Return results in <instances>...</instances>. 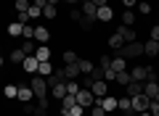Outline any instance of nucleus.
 Wrapping results in <instances>:
<instances>
[{
  "label": "nucleus",
  "mask_w": 159,
  "mask_h": 116,
  "mask_svg": "<svg viewBox=\"0 0 159 116\" xmlns=\"http://www.w3.org/2000/svg\"><path fill=\"white\" fill-rule=\"evenodd\" d=\"M29 87H32V92H34V100L48 98V82H45V77L32 74V79H29Z\"/></svg>",
  "instance_id": "nucleus-1"
},
{
  "label": "nucleus",
  "mask_w": 159,
  "mask_h": 116,
  "mask_svg": "<svg viewBox=\"0 0 159 116\" xmlns=\"http://www.w3.org/2000/svg\"><path fill=\"white\" fill-rule=\"evenodd\" d=\"M117 55H122V58H135V55H143V42H125L122 48H119V53Z\"/></svg>",
  "instance_id": "nucleus-2"
},
{
  "label": "nucleus",
  "mask_w": 159,
  "mask_h": 116,
  "mask_svg": "<svg viewBox=\"0 0 159 116\" xmlns=\"http://www.w3.org/2000/svg\"><path fill=\"white\" fill-rule=\"evenodd\" d=\"M148 105H151V98H146V95H135V98H130L133 114H143V111H148Z\"/></svg>",
  "instance_id": "nucleus-3"
},
{
  "label": "nucleus",
  "mask_w": 159,
  "mask_h": 116,
  "mask_svg": "<svg viewBox=\"0 0 159 116\" xmlns=\"http://www.w3.org/2000/svg\"><path fill=\"white\" fill-rule=\"evenodd\" d=\"M77 103L82 105V108H93V105H96V95H93L88 87H80V92H77Z\"/></svg>",
  "instance_id": "nucleus-4"
},
{
  "label": "nucleus",
  "mask_w": 159,
  "mask_h": 116,
  "mask_svg": "<svg viewBox=\"0 0 159 116\" xmlns=\"http://www.w3.org/2000/svg\"><path fill=\"white\" fill-rule=\"evenodd\" d=\"M96 105H101L106 114H111V111H117V98H111V95H103V98H96Z\"/></svg>",
  "instance_id": "nucleus-5"
},
{
  "label": "nucleus",
  "mask_w": 159,
  "mask_h": 116,
  "mask_svg": "<svg viewBox=\"0 0 159 116\" xmlns=\"http://www.w3.org/2000/svg\"><path fill=\"white\" fill-rule=\"evenodd\" d=\"M16 100H21V103H29V100H34V92H32V87H29L27 82L19 84V95H16Z\"/></svg>",
  "instance_id": "nucleus-6"
},
{
  "label": "nucleus",
  "mask_w": 159,
  "mask_h": 116,
  "mask_svg": "<svg viewBox=\"0 0 159 116\" xmlns=\"http://www.w3.org/2000/svg\"><path fill=\"white\" fill-rule=\"evenodd\" d=\"M90 92L96 95V98H103V95H109V87H106V82H103V79H93Z\"/></svg>",
  "instance_id": "nucleus-7"
},
{
  "label": "nucleus",
  "mask_w": 159,
  "mask_h": 116,
  "mask_svg": "<svg viewBox=\"0 0 159 116\" xmlns=\"http://www.w3.org/2000/svg\"><path fill=\"white\" fill-rule=\"evenodd\" d=\"M117 34H119V37H122V40H125V42H135V40H138L135 29H133V27H122V24H119Z\"/></svg>",
  "instance_id": "nucleus-8"
},
{
  "label": "nucleus",
  "mask_w": 159,
  "mask_h": 116,
  "mask_svg": "<svg viewBox=\"0 0 159 116\" xmlns=\"http://www.w3.org/2000/svg\"><path fill=\"white\" fill-rule=\"evenodd\" d=\"M111 19H114V11H111V6H101V8H98V13H96V21L106 24V21H111Z\"/></svg>",
  "instance_id": "nucleus-9"
},
{
  "label": "nucleus",
  "mask_w": 159,
  "mask_h": 116,
  "mask_svg": "<svg viewBox=\"0 0 159 116\" xmlns=\"http://www.w3.org/2000/svg\"><path fill=\"white\" fill-rule=\"evenodd\" d=\"M48 40H51V32H48V27H34V42L48 45Z\"/></svg>",
  "instance_id": "nucleus-10"
},
{
  "label": "nucleus",
  "mask_w": 159,
  "mask_h": 116,
  "mask_svg": "<svg viewBox=\"0 0 159 116\" xmlns=\"http://www.w3.org/2000/svg\"><path fill=\"white\" fill-rule=\"evenodd\" d=\"M37 66H40V61L34 58V55H27V58H24V63H21V69H24L27 74H37Z\"/></svg>",
  "instance_id": "nucleus-11"
},
{
  "label": "nucleus",
  "mask_w": 159,
  "mask_h": 116,
  "mask_svg": "<svg viewBox=\"0 0 159 116\" xmlns=\"http://www.w3.org/2000/svg\"><path fill=\"white\" fill-rule=\"evenodd\" d=\"M125 95L127 98H135V95H143V82H130L125 87Z\"/></svg>",
  "instance_id": "nucleus-12"
},
{
  "label": "nucleus",
  "mask_w": 159,
  "mask_h": 116,
  "mask_svg": "<svg viewBox=\"0 0 159 116\" xmlns=\"http://www.w3.org/2000/svg\"><path fill=\"white\" fill-rule=\"evenodd\" d=\"M111 71H127V58H122V55H114L111 58Z\"/></svg>",
  "instance_id": "nucleus-13"
},
{
  "label": "nucleus",
  "mask_w": 159,
  "mask_h": 116,
  "mask_svg": "<svg viewBox=\"0 0 159 116\" xmlns=\"http://www.w3.org/2000/svg\"><path fill=\"white\" fill-rule=\"evenodd\" d=\"M82 13H85V16H90V19H96V13H98V6L96 3H93V0H82Z\"/></svg>",
  "instance_id": "nucleus-14"
},
{
  "label": "nucleus",
  "mask_w": 159,
  "mask_h": 116,
  "mask_svg": "<svg viewBox=\"0 0 159 116\" xmlns=\"http://www.w3.org/2000/svg\"><path fill=\"white\" fill-rule=\"evenodd\" d=\"M48 92H51L56 100H61L64 95H66V82H58V84H53V87H48Z\"/></svg>",
  "instance_id": "nucleus-15"
},
{
  "label": "nucleus",
  "mask_w": 159,
  "mask_h": 116,
  "mask_svg": "<svg viewBox=\"0 0 159 116\" xmlns=\"http://www.w3.org/2000/svg\"><path fill=\"white\" fill-rule=\"evenodd\" d=\"M157 92H159V82H143V95L146 98H157Z\"/></svg>",
  "instance_id": "nucleus-16"
},
{
  "label": "nucleus",
  "mask_w": 159,
  "mask_h": 116,
  "mask_svg": "<svg viewBox=\"0 0 159 116\" xmlns=\"http://www.w3.org/2000/svg\"><path fill=\"white\" fill-rule=\"evenodd\" d=\"M135 11H133V8H125V11H122V27H133V24H135Z\"/></svg>",
  "instance_id": "nucleus-17"
},
{
  "label": "nucleus",
  "mask_w": 159,
  "mask_h": 116,
  "mask_svg": "<svg viewBox=\"0 0 159 116\" xmlns=\"http://www.w3.org/2000/svg\"><path fill=\"white\" fill-rule=\"evenodd\" d=\"M130 77H133V82H146V66H133Z\"/></svg>",
  "instance_id": "nucleus-18"
},
{
  "label": "nucleus",
  "mask_w": 159,
  "mask_h": 116,
  "mask_svg": "<svg viewBox=\"0 0 159 116\" xmlns=\"http://www.w3.org/2000/svg\"><path fill=\"white\" fill-rule=\"evenodd\" d=\"M143 53L146 55H159V42L157 40H146L143 42Z\"/></svg>",
  "instance_id": "nucleus-19"
},
{
  "label": "nucleus",
  "mask_w": 159,
  "mask_h": 116,
  "mask_svg": "<svg viewBox=\"0 0 159 116\" xmlns=\"http://www.w3.org/2000/svg\"><path fill=\"white\" fill-rule=\"evenodd\" d=\"M53 71H56V69H53L51 61H40V66H37V74H40V77H51Z\"/></svg>",
  "instance_id": "nucleus-20"
},
{
  "label": "nucleus",
  "mask_w": 159,
  "mask_h": 116,
  "mask_svg": "<svg viewBox=\"0 0 159 116\" xmlns=\"http://www.w3.org/2000/svg\"><path fill=\"white\" fill-rule=\"evenodd\" d=\"M34 58H37V61H51V48H48V45H40V48L34 50Z\"/></svg>",
  "instance_id": "nucleus-21"
},
{
  "label": "nucleus",
  "mask_w": 159,
  "mask_h": 116,
  "mask_svg": "<svg viewBox=\"0 0 159 116\" xmlns=\"http://www.w3.org/2000/svg\"><path fill=\"white\" fill-rule=\"evenodd\" d=\"M64 71H66V79H77V77H80V61H77V63H66Z\"/></svg>",
  "instance_id": "nucleus-22"
},
{
  "label": "nucleus",
  "mask_w": 159,
  "mask_h": 116,
  "mask_svg": "<svg viewBox=\"0 0 159 116\" xmlns=\"http://www.w3.org/2000/svg\"><path fill=\"white\" fill-rule=\"evenodd\" d=\"M21 32H24V24H19V21L8 24V34H11V37H21Z\"/></svg>",
  "instance_id": "nucleus-23"
},
{
  "label": "nucleus",
  "mask_w": 159,
  "mask_h": 116,
  "mask_svg": "<svg viewBox=\"0 0 159 116\" xmlns=\"http://www.w3.org/2000/svg\"><path fill=\"white\" fill-rule=\"evenodd\" d=\"M74 103H77V95H69V92H66V95L61 98V111H69Z\"/></svg>",
  "instance_id": "nucleus-24"
},
{
  "label": "nucleus",
  "mask_w": 159,
  "mask_h": 116,
  "mask_svg": "<svg viewBox=\"0 0 159 116\" xmlns=\"http://www.w3.org/2000/svg\"><path fill=\"white\" fill-rule=\"evenodd\" d=\"M93 61H88V58H80V74H93Z\"/></svg>",
  "instance_id": "nucleus-25"
},
{
  "label": "nucleus",
  "mask_w": 159,
  "mask_h": 116,
  "mask_svg": "<svg viewBox=\"0 0 159 116\" xmlns=\"http://www.w3.org/2000/svg\"><path fill=\"white\" fill-rule=\"evenodd\" d=\"M114 82H117V84H122V87H127V84L133 82V77H130V71H119Z\"/></svg>",
  "instance_id": "nucleus-26"
},
{
  "label": "nucleus",
  "mask_w": 159,
  "mask_h": 116,
  "mask_svg": "<svg viewBox=\"0 0 159 116\" xmlns=\"http://www.w3.org/2000/svg\"><path fill=\"white\" fill-rule=\"evenodd\" d=\"M27 16H29V21H37V19L43 16V8H37V6L32 3V6H29V11H27Z\"/></svg>",
  "instance_id": "nucleus-27"
},
{
  "label": "nucleus",
  "mask_w": 159,
  "mask_h": 116,
  "mask_svg": "<svg viewBox=\"0 0 159 116\" xmlns=\"http://www.w3.org/2000/svg\"><path fill=\"white\" fill-rule=\"evenodd\" d=\"M122 45H125V40L119 37V34H111V37H109V48H111V50H119Z\"/></svg>",
  "instance_id": "nucleus-28"
},
{
  "label": "nucleus",
  "mask_w": 159,
  "mask_h": 116,
  "mask_svg": "<svg viewBox=\"0 0 159 116\" xmlns=\"http://www.w3.org/2000/svg\"><path fill=\"white\" fill-rule=\"evenodd\" d=\"M3 95H6L8 100H13L19 95V84H6V90H3Z\"/></svg>",
  "instance_id": "nucleus-29"
},
{
  "label": "nucleus",
  "mask_w": 159,
  "mask_h": 116,
  "mask_svg": "<svg viewBox=\"0 0 159 116\" xmlns=\"http://www.w3.org/2000/svg\"><path fill=\"white\" fill-rule=\"evenodd\" d=\"M21 50H24L27 55H34V50H37V48H34V40H24V42H21Z\"/></svg>",
  "instance_id": "nucleus-30"
},
{
  "label": "nucleus",
  "mask_w": 159,
  "mask_h": 116,
  "mask_svg": "<svg viewBox=\"0 0 159 116\" xmlns=\"http://www.w3.org/2000/svg\"><path fill=\"white\" fill-rule=\"evenodd\" d=\"M29 6H32V0H16V13H27Z\"/></svg>",
  "instance_id": "nucleus-31"
},
{
  "label": "nucleus",
  "mask_w": 159,
  "mask_h": 116,
  "mask_svg": "<svg viewBox=\"0 0 159 116\" xmlns=\"http://www.w3.org/2000/svg\"><path fill=\"white\" fill-rule=\"evenodd\" d=\"M61 61H64V63H77L80 58H77V53H74V50H66V53L61 55Z\"/></svg>",
  "instance_id": "nucleus-32"
},
{
  "label": "nucleus",
  "mask_w": 159,
  "mask_h": 116,
  "mask_svg": "<svg viewBox=\"0 0 159 116\" xmlns=\"http://www.w3.org/2000/svg\"><path fill=\"white\" fill-rule=\"evenodd\" d=\"M24 58H27V53H24L21 48H19V50H13V53H11V61H13V63H24Z\"/></svg>",
  "instance_id": "nucleus-33"
},
{
  "label": "nucleus",
  "mask_w": 159,
  "mask_h": 116,
  "mask_svg": "<svg viewBox=\"0 0 159 116\" xmlns=\"http://www.w3.org/2000/svg\"><path fill=\"white\" fill-rule=\"evenodd\" d=\"M56 13H58V8H56V6H51V3L43 8V16H45V19H56Z\"/></svg>",
  "instance_id": "nucleus-34"
},
{
  "label": "nucleus",
  "mask_w": 159,
  "mask_h": 116,
  "mask_svg": "<svg viewBox=\"0 0 159 116\" xmlns=\"http://www.w3.org/2000/svg\"><path fill=\"white\" fill-rule=\"evenodd\" d=\"M21 37H24V40H34V27H32V24H24Z\"/></svg>",
  "instance_id": "nucleus-35"
},
{
  "label": "nucleus",
  "mask_w": 159,
  "mask_h": 116,
  "mask_svg": "<svg viewBox=\"0 0 159 116\" xmlns=\"http://www.w3.org/2000/svg\"><path fill=\"white\" fill-rule=\"evenodd\" d=\"M138 11H141V16H148V13H151V3H138Z\"/></svg>",
  "instance_id": "nucleus-36"
},
{
  "label": "nucleus",
  "mask_w": 159,
  "mask_h": 116,
  "mask_svg": "<svg viewBox=\"0 0 159 116\" xmlns=\"http://www.w3.org/2000/svg\"><path fill=\"white\" fill-rule=\"evenodd\" d=\"M69 114H72V116H85V108H82L80 103H74L72 108H69Z\"/></svg>",
  "instance_id": "nucleus-37"
},
{
  "label": "nucleus",
  "mask_w": 159,
  "mask_h": 116,
  "mask_svg": "<svg viewBox=\"0 0 159 116\" xmlns=\"http://www.w3.org/2000/svg\"><path fill=\"white\" fill-rule=\"evenodd\" d=\"M117 79V71H111V69H103V82H114Z\"/></svg>",
  "instance_id": "nucleus-38"
},
{
  "label": "nucleus",
  "mask_w": 159,
  "mask_h": 116,
  "mask_svg": "<svg viewBox=\"0 0 159 116\" xmlns=\"http://www.w3.org/2000/svg\"><path fill=\"white\" fill-rule=\"evenodd\" d=\"M69 16H72V21H80L85 13H82V8H72V13H69Z\"/></svg>",
  "instance_id": "nucleus-39"
},
{
  "label": "nucleus",
  "mask_w": 159,
  "mask_h": 116,
  "mask_svg": "<svg viewBox=\"0 0 159 116\" xmlns=\"http://www.w3.org/2000/svg\"><path fill=\"white\" fill-rule=\"evenodd\" d=\"M98 69H111V58H109V55H101V63H98Z\"/></svg>",
  "instance_id": "nucleus-40"
},
{
  "label": "nucleus",
  "mask_w": 159,
  "mask_h": 116,
  "mask_svg": "<svg viewBox=\"0 0 159 116\" xmlns=\"http://www.w3.org/2000/svg\"><path fill=\"white\" fill-rule=\"evenodd\" d=\"M90 116H109V114L101 108V105H93V108H90Z\"/></svg>",
  "instance_id": "nucleus-41"
},
{
  "label": "nucleus",
  "mask_w": 159,
  "mask_h": 116,
  "mask_svg": "<svg viewBox=\"0 0 159 116\" xmlns=\"http://www.w3.org/2000/svg\"><path fill=\"white\" fill-rule=\"evenodd\" d=\"M148 114H151V116H159V103H157V100H151V105H148Z\"/></svg>",
  "instance_id": "nucleus-42"
},
{
  "label": "nucleus",
  "mask_w": 159,
  "mask_h": 116,
  "mask_svg": "<svg viewBox=\"0 0 159 116\" xmlns=\"http://www.w3.org/2000/svg\"><path fill=\"white\" fill-rule=\"evenodd\" d=\"M24 114H29V116H32V114H37V108H34L32 103H24Z\"/></svg>",
  "instance_id": "nucleus-43"
},
{
  "label": "nucleus",
  "mask_w": 159,
  "mask_h": 116,
  "mask_svg": "<svg viewBox=\"0 0 159 116\" xmlns=\"http://www.w3.org/2000/svg\"><path fill=\"white\" fill-rule=\"evenodd\" d=\"M151 40H157V42H159V24H157V27H151Z\"/></svg>",
  "instance_id": "nucleus-44"
},
{
  "label": "nucleus",
  "mask_w": 159,
  "mask_h": 116,
  "mask_svg": "<svg viewBox=\"0 0 159 116\" xmlns=\"http://www.w3.org/2000/svg\"><path fill=\"white\" fill-rule=\"evenodd\" d=\"M122 6H125V8H133V6H138V0H122Z\"/></svg>",
  "instance_id": "nucleus-45"
},
{
  "label": "nucleus",
  "mask_w": 159,
  "mask_h": 116,
  "mask_svg": "<svg viewBox=\"0 0 159 116\" xmlns=\"http://www.w3.org/2000/svg\"><path fill=\"white\" fill-rule=\"evenodd\" d=\"M32 3H34L37 8H45V6H48V0H32Z\"/></svg>",
  "instance_id": "nucleus-46"
},
{
  "label": "nucleus",
  "mask_w": 159,
  "mask_h": 116,
  "mask_svg": "<svg viewBox=\"0 0 159 116\" xmlns=\"http://www.w3.org/2000/svg\"><path fill=\"white\" fill-rule=\"evenodd\" d=\"M93 3H96L98 8H101V6H109V0H93Z\"/></svg>",
  "instance_id": "nucleus-47"
},
{
  "label": "nucleus",
  "mask_w": 159,
  "mask_h": 116,
  "mask_svg": "<svg viewBox=\"0 0 159 116\" xmlns=\"http://www.w3.org/2000/svg\"><path fill=\"white\" fill-rule=\"evenodd\" d=\"M64 3H69V6H77V3H80V0H64Z\"/></svg>",
  "instance_id": "nucleus-48"
},
{
  "label": "nucleus",
  "mask_w": 159,
  "mask_h": 116,
  "mask_svg": "<svg viewBox=\"0 0 159 116\" xmlns=\"http://www.w3.org/2000/svg\"><path fill=\"white\" fill-rule=\"evenodd\" d=\"M58 116H72V114H69V111H58Z\"/></svg>",
  "instance_id": "nucleus-49"
},
{
  "label": "nucleus",
  "mask_w": 159,
  "mask_h": 116,
  "mask_svg": "<svg viewBox=\"0 0 159 116\" xmlns=\"http://www.w3.org/2000/svg\"><path fill=\"white\" fill-rule=\"evenodd\" d=\"M138 116H151V114H148V111H143V114H138Z\"/></svg>",
  "instance_id": "nucleus-50"
},
{
  "label": "nucleus",
  "mask_w": 159,
  "mask_h": 116,
  "mask_svg": "<svg viewBox=\"0 0 159 116\" xmlns=\"http://www.w3.org/2000/svg\"><path fill=\"white\" fill-rule=\"evenodd\" d=\"M154 100H157V103H159V92H157V98H154Z\"/></svg>",
  "instance_id": "nucleus-51"
},
{
  "label": "nucleus",
  "mask_w": 159,
  "mask_h": 116,
  "mask_svg": "<svg viewBox=\"0 0 159 116\" xmlns=\"http://www.w3.org/2000/svg\"><path fill=\"white\" fill-rule=\"evenodd\" d=\"M0 66H3V55H0Z\"/></svg>",
  "instance_id": "nucleus-52"
},
{
  "label": "nucleus",
  "mask_w": 159,
  "mask_h": 116,
  "mask_svg": "<svg viewBox=\"0 0 159 116\" xmlns=\"http://www.w3.org/2000/svg\"><path fill=\"white\" fill-rule=\"evenodd\" d=\"M157 74H159V69H157Z\"/></svg>",
  "instance_id": "nucleus-53"
}]
</instances>
